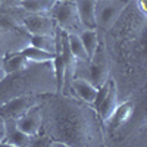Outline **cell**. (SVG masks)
I'll return each mask as SVG.
<instances>
[{"label": "cell", "mask_w": 147, "mask_h": 147, "mask_svg": "<svg viewBox=\"0 0 147 147\" xmlns=\"http://www.w3.org/2000/svg\"><path fill=\"white\" fill-rule=\"evenodd\" d=\"M41 132L66 146H105L106 129L97 110L72 94L53 93L40 97Z\"/></svg>", "instance_id": "cell-1"}, {"label": "cell", "mask_w": 147, "mask_h": 147, "mask_svg": "<svg viewBox=\"0 0 147 147\" xmlns=\"http://www.w3.org/2000/svg\"><path fill=\"white\" fill-rule=\"evenodd\" d=\"M96 2L97 0H75L77 12L84 28H96V22H94Z\"/></svg>", "instance_id": "cell-11"}, {"label": "cell", "mask_w": 147, "mask_h": 147, "mask_svg": "<svg viewBox=\"0 0 147 147\" xmlns=\"http://www.w3.org/2000/svg\"><path fill=\"white\" fill-rule=\"evenodd\" d=\"M5 134H6V121L3 116H0V146H3Z\"/></svg>", "instance_id": "cell-17"}, {"label": "cell", "mask_w": 147, "mask_h": 147, "mask_svg": "<svg viewBox=\"0 0 147 147\" xmlns=\"http://www.w3.org/2000/svg\"><path fill=\"white\" fill-rule=\"evenodd\" d=\"M6 121V134L3 146H15V147H30V136L22 132L16 127V119H5Z\"/></svg>", "instance_id": "cell-10"}, {"label": "cell", "mask_w": 147, "mask_h": 147, "mask_svg": "<svg viewBox=\"0 0 147 147\" xmlns=\"http://www.w3.org/2000/svg\"><path fill=\"white\" fill-rule=\"evenodd\" d=\"M66 38H68L69 50L74 56L77 59H81V60H88V55L85 52V47L80 38L78 32H66Z\"/></svg>", "instance_id": "cell-15"}, {"label": "cell", "mask_w": 147, "mask_h": 147, "mask_svg": "<svg viewBox=\"0 0 147 147\" xmlns=\"http://www.w3.org/2000/svg\"><path fill=\"white\" fill-rule=\"evenodd\" d=\"M119 91H118V85H116V81L110 77L109 78V90H107V94L103 99V102L100 103V106L97 107V113H99L100 119L103 121V124L112 118V115L115 113L116 107L119 106Z\"/></svg>", "instance_id": "cell-7"}, {"label": "cell", "mask_w": 147, "mask_h": 147, "mask_svg": "<svg viewBox=\"0 0 147 147\" xmlns=\"http://www.w3.org/2000/svg\"><path fill=\"white\" fill-rule=\"evenodd\" d=\"M129 0H97L94 9L96 30L99 32H109L121 19Z\"/></svg>", "instance_id": "cell-3"}, {"label": "cell", "mask_w": 147, "mask_h": 147, "mask_svg": "<svg viewBox=\"0 0 147 147\" xmlns=\"http://www.w3.org/2000/svg\"><path fill=\"white\" fill-rule=\"evenodd\" d=\"M97 90L99 88H96L94 85L87 81V80H84V78H74L69 84V93L72 96H75L77 99L85 102V103H88L93 106V102L96 99V94H97Z\"/></svg>", "instance_id": "cell-9"}, {"label": "cell", "mask_w": 147, "mask_h": 147, "mask_svg": "<svg viewBox=\"0 0 147 147\" xmlns=\"http://www.w3.org/2000/svg\"><path fill=\"white\" fill-rule=\"evenodd\" d=\"M50 16L57 27L65 32H80L84 30V25L80 21L75 2H66V0H56L52 9L49 10Z\"/></svg>", "instance_id": "cell-4"}, {"label": "cell", "mask_w": 147, "mask_h": 147, "mask_svg": "<svg viewBox=\"0 0 147 147\" xmlns=\"http://www.w3.org/2000/svg\"><path fill=\"white\" fill-rule=\"evenodd\" d=\"M3 6V0H0V7H2Z\"/></svg>", "instance_id": "cell-20"}, {"label": "cell", "mask_w": 147, "mask_h": 147, "mask_svg": "<svg viewBox=\"0 0 147 147\" xmlns=\"http://www.w3.org/2000/svg\"><path fill=\"white\" fill-rule=\"evenodd\" d=\"M57 93L53 60L30 62L25 68L9 72L0 81V106L21 96H44Z\"/></svg>", "instance_id": "cell-2"}, {"label": "cell", "mask_w": 147, "mask_h": 147, "mask_svg": "<svg viewBox=\"0 0 147 147\" xmlns=\"http://www.w3.org/2000/svg\"><path fill=\"white\" fill-rule=\"evenodd\" d=\"M66 2H75V0H66Z\"/></svg>", "instance_id": "cell-21"}, {"label": "cell", "mask_w": 147, "mask_h": 147, "mask_svg": "<svg viewBox=\"0 0 147 147\" xmlns=\"http://www.w3.org/2000/svg\"><path fill=\"white\" fill-rule=\"evenodd\" d=\"M6 75V71H5V57L0 56V81H2Z\"/></svg>", "instance_id": "cell-18"}, {"label": "cell", "mask_w": 147, "mask_h": 147, "mask_svg": "<svg viewBox=\"0 0 147 147\" xmlns=\"http://www.w3.org/2000/svg\"><path fill=\"white\" fill-rule=\"evenodd\" d=\"M41 96H21L15 97L0 106V116L5 119H18L22 115H25L28 110L40 103Z\"/></svg>", "instance_id": "cell-5"}, {"label": "cell", "mask_w": 147, "mask_h": 147, "mask_svg": "<svg viewBox=\"0 0 147 147\" xmlns=\"http://www.w3.org/2000/svg\"><path fill=\"white\" fill-rule=\"evenodd\" d=\"M56 0H22L16 6L25 10L27 13H43L47 15Z\"/></svg>", "instance_id": "cell-13"}, {"label": "cell", "mask_w": 147, "mask_h": 147, "mask_svg": "<svg viewBox=\"0 0 147 147\" xmlns=\"http://www.w3.org/2000/svg\"><path fill=\"white\" fill-rule=\"evenodd\" d=\"M21 53L25 56L30 62H50V60H53L55 56H56L53 53L44 52V50H41V49L35 47L32 44H28Z\"/></svg>", "instance_id": "cell-14"}, {"label": "cell", "mask_w": 147, "mask_h": 147, "mask_svg": "<svg viewBox=\"0 0 147 147\" xmlns=\"http://www.w3.org/2000/svg\"><path fill=\"white\" fill-rule=\"evenodd\" d=\"M16 127L22 132H25L27 136H30V137L40 134L41 132V127H43L40 105L32 106L25 115H22L21 118H18L16 119Z\"/></svg>", "instance_id": "cell-6"}, {"label": "cell", "mask_w": 147, "mask_h": 147, "mask_svg": "<svg viewBox=\"0 0 147 147\" xmlns=\"http://www.w3.org/2000/svg\"><path fill=\"white\" fill-rule=\"evenodd\" d=\"M19 2H22V0H3V6H6V7H10V6H16Z\"/></svg>", "instance_id": "cell-19"}, {"label": "cell", "mask_w": 147, "mask_h": 147, "mask_svg": "<svg viewBox=\"0 0 147 147\" xmlns=\"http://www.w3.org/2000/svg\"><path fill=\"white\" fill-rule=\"evenodd\" d=\"M134 109H136V106H134V103L129 102V100L119 103V106L116 107V110H115V113L112 115V118H110L105 124L106 132H107V129L119 131V129L124 128L128 122L131 121L132 113H134Z\"/></svg>", "instance_id": "cell-8"}, {"label": "cell", "mask_w": 147, "mask_h": 147, "mask_svg": "<svg viewBox=\"0 0 147 147\" xmlns=\"http://www.w3.org/2000/svg\"><path fill=\"white\" fill-rule=\"evenodd\" d=\"M80 38L85 47V52L88 55V60L91 59V56L96 53L97 47H99L100 43V32L97 31L96 28H84L82 31L78 32Z\"/></svg>", "instance_id": "cell-12"}, {"label": "cell", "mask_w": 147, "mask_h": 147, "mask_svg": "<svg viewBox=\"0 0 147 147\" xmlns=\"http://www.w3.org/2000/svg\"><path fill=\"white\" fill-rule=\"evenodd\" d=\"M28 63H30V60L24 56L21 52L5 56V71H6V74L19 71L22 68H25Z\"/></svg>", "instance_id": "cell-16"}]
</instances>
